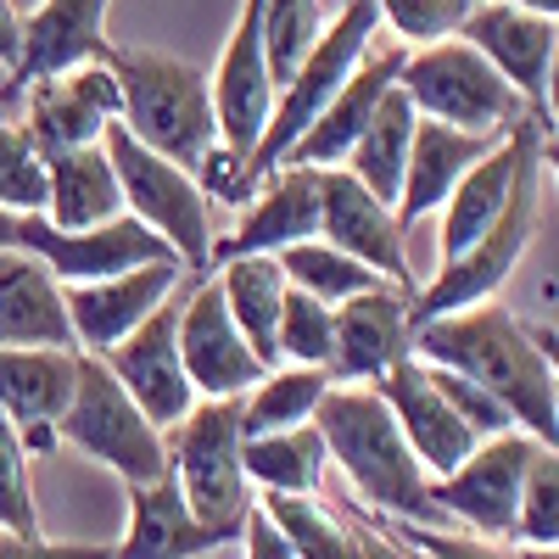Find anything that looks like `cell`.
Masks as SVG:
<instances>
[{
	"mask_svg": "<svg viewBox=\"0 0 559 559\" xmlns=\"http://www.w3.org/2000/svg\"><path fill=\"white\" fill-rule=\"evenodd\" d=\"M0 347H51L79 353L68 286L34 258H0Z\"/></svg>",
	"mask_w": 559,
	"mask_h": 559,
	"instance_id": "26",
	"label": "cell"
},
{
	"mask_svg": "<svg viewBox=\"0 0 559 559\" xmlns=\"http://www.w3.org/2000/svg\"><path fill=\"white\" fill-rule=\"evenodd\" d=\"M414 358L453 369L487 397H498L515 419V431H526L543 448H559V403H554V369L532 336V324H521L503 302H476L442 313L431 324H414Z\"/></svg>",
	"mask_w": 559,
	"mask_h": 559,
	"instance_id": "1",
	"label": "cell"
},
{
	"mask_svg": "<svg viewBox=\"0 0 559 559\" xmlns=\"http://www.w3.org/2000/svg\"><path fill=\"white\" fill-rule=\"evenodd\" d=\"M459 39L476 45V51L521 90V102H526L532 118L543 123V84H548V62H554L559 23H548V17H537V12H521V7H503V0H476V12L464 17Z\"/></svg>",
	"mask_w": 559,
	"mask_h": 559,
	"instance_id": "23",
	"label": "cell"
},
{
	"mask_svg": "<svg viewBox=\"0 0 559 559\" xmlns=\"http://www.w3.org/2000/svg\"><path fill=\"white\" fill-rule=\"evenodd\" d=\"M431 376H437V386H442V397L453 403V414L471 426V437L476 442H492V437H503V431H515V419H509V408L498 403V397H487L481 386H471L464 376H453V369H437V364H426Z\"/></svg>",
	"mask_w": 559,
	"mask_h": 559,
	"instance_id": "41",
	"label": "cell"
},
{
	"mask_svg": "<svg viewBox=\"0 0 559 559\" xmlns=\"http://www.w3.org/2000/svg\"><path fill=\"white\" fill-rule=\"evenodd\" d=\"M376 12L397 34L403 51H426V45L459 39L464 17L476 12V0H376Z\"/></svg>",
	"mask_w": 559,
	"mask_h": 559,
	"instance_id": "39",
	"label": "cell"
},
{
	"mask_svg": "<svg viewBox=\"0 0 559 559\" xmlns=\"http://www.w3.org/2000/svg\"><path fill=\"white\" fill-rule=\"evenodd\" d=\"M79 353L51 347H0V414L17 426L28 453H57V426L73 403Z\"/></svg>",
	"mask_w": 559,
	"mask_h": 559,
	"instance_id": "20",
	"label": "cell"
},
{
	"mask_svg": "<svg viewBox=\"0 0 559 559\" xmlns=\"http://www.w3.org/2000/svg\"><path fill=\"white\" fill-rule=\"evenodd\" d=\"M107 12L112 0H39V7L23 17V57L7 73V90H0V112L17 107L34 84L73 73L84 62H102L107 57Z\"/></svg>",
	"mask_w": 559,
	"mask_h": 559,
	"instance_id": "14",
	"label": "cell"
},
{
	"mask_svg": "<svg viewBox=\"0 0 559 559\" xmlns=\"http://www.w3.org/2000/svg\"><path fill=\"white\" fill-rule=\"evenodd\" d=\"M179 280H185V263H179V258H163V263L129 269V274H112V280L68 286V313H73L79 353L107 358V353H112L123 336H134L163 302H174Z\"/></svg>",
	"mask_w": 559,
	"mask_h": 559,
	"instance_id": "18",
	"label": "cell"
},
{
	"mask_svg": "<svg viewBox=\"0 0 559 559\" xmlns=\"http://www.w3.org/2000/svg\"><path fill=\"white\" fill-rule=\"evenodd\" d=\"M241 464H247V487L258 498H274V492L297 498V492H319L324 471H331V448H324L319 426H297V431L247 437Z\"/></svg>",
	"mask_w": 559,
	"mask_h": 559,
	"instance_id": "31",
	"label": "cell"
},
{
	"mask_svg": "<svg viewBox=\"0 0 559 559\" xmlns=\"http://www.w3.org/2000/svg\"><path fill=\"white\" fill-rule=\"evenodd\" d=\"M297 241H319V168H274L263 197L247 202L241 224L213 241V269L229 258H274Z\"/></svg>",
	"mask_w": 559,
	"mask_h": 559,
	"instance_id": "22",
	"label": "cell"
},
{
	"mask_svg": "<svg viewBox=\"0 0 559 559\" xmlns=\"http://www.w3.org/2000/svg\"><path fill=\"white\" fill-rule=\"evenodd\" d=\"M397 90L408 96V107L419 118L464 129V134H509L521 118H532L521 90L464 39H442V45H426V51H408Z\"/></svg>",
	"mask_w": 559,
	"mask_h": 559,
	"instance_id": "5",
	"label": "cell"
},
{
	"mask_svg": "<svg viewBox=\"0 0 559 559\" xmlns=\"http://www.w3.org/2000/svg\"><path fill=\"white\" fill-rule=\"evenodd\" d=\"M179 358H185V376H191L197 397H247L269 376L258 353L247 347L241 324L229 319L218 280H202L179 302Z\"/></svg>",
	"mask_w": 559,
	"mask_h": 559,
	"instance_id": "17",
	"label": "cell"
},
{
	"mask_svg": "<svg viewBox=\"0 0 559 559\" xmlns=\"http://www.w3.org/2000/svg\"><path fill=\"white\" fill-rule=\"evenodd\" d=\"M503 7H521V12H537V17L559 23V0H503Z\"/></svg>",
	"mask_w": 559,
	"mask_h": 559,
	"instance_id": "50",
	"label": "cell"
},
{
	"mask_svg": "<svg viewBox=\"0 0 559 559\" xmlns=\"http://www.w3.org/2000/svg\"><path fill=\"white\" fill-rule=\"evenodd\" d=\"M543 168L559 179V134H543Z\"/></svg>",
	"mask_w": 559,
	"mask_h": 559,
	"instance_id": "51",
	"label": "cell"
},
{
	"mask_svg": "<svg viewBox=\"0 0 559 559\" xmlns=\"http://www.w3.org/2000/svg\"><path fill=\"white\" fill-rule=\"evenodd\" d=\"M532 336H537V347H543V358L554 369V403H559V331L554 324H532Z\"/></svg>",
	"mask_w": 559,
	"mask_h": 559,
	"instance_id": "48",
	"label": "cell"
},
{
	"mask_svg": "<svg viewBox=\"0 0 559 559\" xmlns=\"http://www.w3.org/2000/svg\"><path fill=\"white\" fill-rule=\"evenodd\" d=\"M313 426L331 448V464L353 481V492L381 509L397 526H442L431 503V476L414 459L408 437L376 386H331L313 414Z\"/></svg>",
	"mask_w": 559,
	"mask_h": 559,
	"instance_id": "2",
	"label": "cell"
},
{
	"mask_svg": "<svg viewBox=\"0 0 559 559\" xmlns=\"http://www.w3.org/2000/svg\"><path fill=\"white\" fill-rule=\"evenodd\" d=\"M218 292H224V308L229 319L241 324L247 347L258 353L263 369L280 364V308H286V269L274 258H229L218 263Z\"/></svg>",
	"mask_w": 559,
	"mask_h": 559,
	"instance_id": "28",
	"label": "cell"
},
{
	"mask_svg": "<svg viewBox=\"0 0 559 559\" xmlns=\"http://www.w3.org/2000/svg\"><path fill=\"white\" fill-rule=\"evenodd\" d=\"M118 118H123V96H118V79L107 62H84L73 73H57L23 96V129L39 140L45 157L102 146Z\"/></svg>",
	"mask_w": 559,
	"mask_h": 559,
	"instance_id": "15",
	"label": "cell"
},
{
	"mask_svg": "<svg viewBox=\"0 0 559 559\" xmlns=\"http://www.w3.org/2000/svg\"><path fill=\"white\" fill-rule=\"evenodd\" d=\"M403 358H414V324L403 292L381 286L336 308V353H331L336 386H376Z\"/></svg>",
	"mask_w": 559,
	"mask_h": 559,
	"instance_id": "21",
	"label": "cell"
},
{
	"mask_svg": "<svg viewBox=\"0 0 559 559\" xmlns=\"http://www.w3.org/2000/svg\"><path fill=\"white\" fill-rule=\"evenodd\" d=\"M414 554H419V548H414ZM419 559H426V554H419Z\"/></svg>",
	"mask_w": 559,
	"mask_h": 559,
	"instance_id": "53",
	"label": "cell"
},
{
	"mask_svg": "<svg viewBox=\"0 0 559 559\" xmlns=\"http://www.w3.org/2000/svg\"><path fill=\"white\" fill-rule=\"evenodd\" d=\"M526 559H559V548H554V554H526Z\"/></svg>",
	"mask_w": 559,
	"mask_h": 559,
	"instance_id": "52",
	"label": "cell"
},
{
	"mask_svg": "<svg viewBox=\"0 0 559 559\" xmlns=\"http://www.w3.org/2000/svg\"><path fill=\"white\" fill-rule=\"evenodd\" d=\"M102 146H107V163L118 174L129 218H140L152 236H163L191 274H207L213 269V202L202 191V179L191 168L146 152L123 123L107 129Z\"/></svg>",
	"mask_w": 559,
	"mask_h": 559,
	"instance_id": "6",
	"label": "cell"
},
{
	"mask_svg": "<svg viewBox=\"0 0 559 559\" xmlns=\"http://www.w3.org/2000/svg\"><path fill=\"white\" fill-rule=\"evenodd\" d=\"M537 207H543V152L521 168V185L509 197L503 218L492 224V236H481L464 258L442 263L426 286H414L408 297V324H431L442 313H459V308H476V302H492L498 286L521 269L532 236H537Z\"/></svg>",
	"mask_w": 559,
	"mask_h": 559,
	"instance_id": "9",
	"label": "cell"
},
{
	"mask_svg": "<svg viewBox=\"0 0 559 559\" xmlns=\"http://www.w3.org/2000/svg\"><path fill=\"white\" fill-rule=\"evenodd\" d=\"M319 34H324V0H263V39L280 84L302 68Z\"/></svg>",
	"mask_w": 559,
	"mask_h": 559,
	"instance_id": "38",
	"label": "cell"
},
{
	"mask_svg": "<svg viewBox=\"0 0 559 559\" xmlns=\"http://www.w3.org/2000/svg\"><path fill=\"white\" fill-rule=\"evenodd\" d=\"M331 369H302V364H274L269 376L241 397V431L269 437V431H297L313 426V414L331 392Z\"/></svg>",
	"mask_w": 559,
	"mask_h": 559,
	"instance_id": "32",
	"label": "cell"
},
{
	"mask_svg": "<svg viewBox=\"0 0 559 559\" xmlns=\"http://www.w3.org/2000/svg\"><path fill=\"white\" fill-rule=\"evenodd\" d=\"M23 57V12H17V0H0V68H17Z\"/></svg>",
	"mask_w": 559,
	"mask_h": 559,
	"instance_id": "46",
	"label": "cell"
},
{
	"mask_svg": "<svg viewBox=\"0 0 559 559\" xmlns=\"http://www.w3.org/2000/svg\"><path fill=\"white\" fill-rule=\"evenodd\" d=\"M358 559H419L397 532H381L376 521H358Z\"/></svg>",
	"mask_w": 559,
	"mask_h": 559,
	"instance_id": "45",
	"label": "cell"
},
{
	"mask_svg": "<svg viewBox=\"0 0 559 559\" xmlns=\"http://www.w3.org/2000/svg\"><path fill=\"white\" fill-rule=\"evenodd\" d=\"M123 218V191L107 163V146H79L51 157V202H45V224L57 229H96Z\"/></svg>",
	"mask_w": 559,
	"mask_h": 559,
	"instance_id": "29",
	"label": "cell"
},
{
	"mask_svg": "<svg viewBox=\"0 0 559 559\" xmlns=\"http://www.w3.org/2000/svg\"><path fill=\"white\" fill-rule=\"evenodd\" d=\"M543 134H559V39H554V62L543 84Z\"/></svg>",
	"mask_w": 559,
	"mask_h": 559,
	"instance_id": "47",
	"label": "cell"
},
{
	"mask_svg": "<svg viewBox=\"0 0 559 559\" xmlns=\"http://www.w3.org/2000/svg\"><path fill=\"white\" fill-rule=\"evenodd\" d=\"M107 369L157 431H174L179 419L202 403L191 376H185V358H179V302H163L134 336H123L107 353Z\"/></svg>",
	"mask_w": 559,
	"mask_h": 559,
	"instance_id": "16",
	"label": "cell"
},
{
	"mask_svg": "<svg viewBox=\"0 0 559 559\" xmlns=\"http://www.w3.org/2000/svg\"><path fill=\"white\" fill-rule=\"evenodd\" d=\"M381 34V12L376 0H347V7L324 23V34L313 39V51L302 57V68L280 84L274 118L252 152V179H269L280 163L297 152V140L319 123V112L342 96V84L353 79V68L369 57V45Z\"/></svg>",
	"mask_w": 559,
	"mask_h": 559,
	"instance_id": "4",
	"label": "cell"
},
{
	"mask_svg": "<svg viewBox=\"0 0 559 559\" xmlns=\"http://www.w3.org/2000/svg\"><path fill=\"white\" fill-rule=\"evenodd\" d=\"M118 79L123 96V129L140 140L146 152L179 163V168H202L218 146V118H213V79L168 51H140V45H107L102 57Z\"/></svg>",
	"mask_w": 559,
	"mask_h": 559,
	"instance_id": "3",
	"label": "cell"
},
{
	"mask_svg": "<svg viewBox=\"0 0 559 559\" xmlns=\"http://www.w3.org/2000/svg\"><path fill=\"white\" fill-rule=\"evenodd\" d=\"M503 134H464L448 123L419 118L414 129V146H408V174H403V197H397V224H419L426 213H442V202L453 197V185L471 174Z\"/></svg>",
	"mask_w": 559,
	"mask_h": 559,
	"instance_id": "27",
	"label": "cell"
},
{
	"mask_svg": "<svg viewBox=\"0 0 559 559\" xmlns=\"http://www.w3.org/2000/svg\"><path fill=\"white\" fill-rule=\"evenodd\" d=\"M17 252L45 263L62 286H90V280H112V274L174 258V247L129 213L96 229H57V224H45V213H28L17 224Z\"/></svg>",
	"mask_w": 559,
	"mask_h": 559,
	"instance_id": "12",
	"label": "cell"
},
{
	"mask_svg": "<svg viewBox=\"0 0 559 559\" xmlns=\"http://www.w3.org/2000/svg\"><path fill=\"white\" fill-rule=\"evenodd\" d=\"M319 241H331L353 263L376 269L392 292L414 297V269H408V241L397 213L369 197L347 168H319Z\"/></svg>",
	"mask_w": 559,
	"mask_h": 559,
	"instance_id": "13",
	"label": "cell"
},
{
	"mask_svg": "<svg viewBox=\"0 0 559 559\" xmlns=\"http://www.w3.org/2000/svg\"><path fill=\"white\" fill-rule=\"evenodd\" d=\"M331 353H336V308H324L308 292H286V308H280V364L331 369Z\"/></svg>",
	"mask_w": 559,
	"mask_h": 559,
	"instance_id": "36",
	"label": "cell"
},
{
	"mask_svg": "<svg viewBox=\"0 0 559 559\" xmlns=\"http://www.w3.org/2000/svg\"><path fill=\"white\" fill-rule=\"evenodd\" d=\"M17 224H23L17 213L0 207V258H12V252H17Z\"/></svg>",
	"mask_w": 559,
	"mask_h": 559,
	"instance_id": "49",
	"label": "cell"
},
{
	"mask_svg": "<svg viewBox=\"0 0 559 559\" xmlns=\"http://www.w3.org/2000/svg\"><path fill=\"white\" fill-rule=\"evenodd\" d=\"M515 543L526 554H554L559 548V448L532 453L526 471V492H521V521H515Z\"/></svg>",
	"mask_w": 559,
	"mask_h": 559,
	"instance_id": "37",
	"label": "cell"
},
{
	"mask_svg": "<svg viewBox=\"0 0 559 559\" xmlns=\"http://www.w3.org/2000/svg\"><path fill=\"white\" fill-rule=\"evenodd\" d=\"M62 442H73L79 453H90L96 464L123 481V487H140V481H157L168 476V431H157L140 403L118 386V376L107 369V358H90L79 353V381H73V403L57 426Z\"/></svg>",
	"mask_w": 559,
	"mask_h": 559,
	"instance_id": "8",
	"label": "cell"
},
{
	"mask_svg": "<svg viewBox=\"0 0 559 559\" xmlns=\"http://www.w3.org/2000/svg\"><path fill=\"white\" fill-rule=\"evenodd\" d=\"M274 102H280V79L263 39V0H241V17L229 28L213 73V118H218V152L236 168H247V179H252V152L274 118Z\"/></svg>",
	"mask_w": 559,
	"mask_h": 559,
	"instance_id": "11",
	"label": "cell"
},
{
	"mask_svg": "<svg viewBox=\"0 0 559 559\" xmlns=\"http://www.w3.org/2000/svg\"><path fill=\"white\" fill-rule=\"evenodd\" d=\"M241 548H247V559H297V548L286 543V532L274 526V515L252 498V509H247V521H241V537H236Z\"/></svg>",
	"mask_w": 559,
	"mask_h": 559,
	"instance_id": "44",
	"label": "cell"
},
{
	"mask_svg": "<svg viewBox=\"0 0 559 559\" xmlns=\"http://www.w3.org/2000/svg\"><path fill=\"white\" fill-rule=\"evenodd\" d=\"M408 548H419L426 559H526L515 543H487V537H471V532H448V526H392Z\"/></svg>",
	"mask_w": 559,
	"mask_h": 559,
	"instance_id": "42",
	"label": "cell"
},
{
	"mask_svg": "<svg viewBox=\"0 0 559 559\" xmlns=\"http://www.w3.org/2000/svg\"><path fill=\"white\" fill-rule=\"evenodd\" d=\"M247 431H241V397H202L191 414L168 431V476L179 481L191 515L207 526L241 532L252 487H247V464H241Z\"/></svg>",
	"mask_w": 559,
	"mask_h": 559,
	"instance_id": "7",
	"label": "cell"
},
{
	"mask_svg": "<svg viewBox=\"0 0 559 559\" xmlns=\"http://www.w3.org/2000/svg\"><path fill=\"white\" fill-rule=\"evenodd\" d=\"M274 263L286 269V286H292V292H308V297H319L324 308H342V302H353V297H364V292H381V286H386L376 269L353 263V258L336 252L331 241H297V247H286V252H274Z\"/></svg>",
	"mask_w": 559,
	"mask_h": 559,
	"instance_id": "33",
	"label": "cell"
},
{
	"mask_svg": "<svg viewBox=\"0 0 559 559\" xmlns=\"http://www.w3.org/2000/svg\"><path fill=\"white\" fill-rule=\"evenodd\" d=\"M532 453H537V442L526 431H503V437L481 442L459 471L431 481L437 521H453V526H464L471 537H487V543H515Z\"/></svg>",
	"mask_w": 559,
	"mask_h": 559,
	"instance_id": "10",
	"label": "cell"
},
{
	"mask_svg": "<svg viewBox=\"0 0 559 559\" xmlns=\"http://www.w3.org/2000/svg\"><path fill=\"white\" fill-rule=\"evenodd\" d=\"M403 45H369V57L353 68V79L342 84V96L319 112V123L297 140V152L286 157L292 168H342L347 152L358 146V134L369 129L376 107L397 90V73H403ZM280 163V168H286Z\"/></svg>",
	"mask_w": 559,
	"mask_h": 559,
	"instance_id": "24",
	"label": "cell"
},
{
	"mask_svg": "<svg viewBox=\"0 0 559 559\" xmlns=\"http://www.w3.org/2000/svg\"><path fill=\"white\" fill-rule=\"evenodd\" d=\"M236 537L241 532L197 521L179 481L157 476V481L129 487V532H123V543H112V559H207Z\"/></svg>",
	"mask_w": 559,
	"mask_h": 559,
	"instance_id": "25",
	"label": "cell"
},
{
	"mask_svg": "<svg viewBox=\"0 0 559 559\" xmlns=\"http://www.w3.org/2000/svg\"><path fill=\"white\" fill-rule=\"evenodd\" d=\"M274 526L286 532V543L297 548V559H358V521H342L331 503L319 492H274V498H258Z\"/></svg>",
	"mask_w": 559,
	"mask_h": 559,
	"instance_id": "34",
	"label": "cell"
},
{
	"mask_svg": "<svg viewBox=\"0 0 559 559\" xmlns=\"http://www.w3.org/2000/svg\"><path fill=\"white\" fill-rule=\"evenodd\" d=\"M376 392L386 397V408H392V419H397V431L408 437L414 459L426 464L431 481H442L448 471H459V464L481 448V442L471 437V426H464V419L453 414V403L442 397L437 376H431V369L419 364V358H403L392 376L376 381Z\"/></svg>",
	"mask_w": 559,
	"mask_h": 559,
	"instance_id": "19",
	"label": "cell"
},
{
	"mask_svg": "<svg viewBox=\"0 0 559 559\" xmlns=\"http://www.w3.org/2000/svg\"><path fill=\"white\" fill-rule=\"evenodd\" d=\"M414 129H419V112L408 107L403 90H392V96L376 107V118H369V129L358 134V146L347 152V174L364 185L369 197H381L386 207H397L403 197V174H408V146H414Z\"/></svg>",
	"mask_w": 559,
	"mask_h": 559,
	"instance_id": "30",
	"label": "cell"
},
{
	"mask_svg": "<svg viewBox=\"0 0 559 559\" xmlns=\"http://www.w3.org/2000/svg\"><path fill=\"white\" fill-rule=\"evenodd\" d=\"M0 559H112V543H51L0 532Z\"/></svg>",
	"mask_w": 559,
	"mask_h": 559,
	"instance_id": "43",
	"label": "cell"
},
{
	"mask_svg": "<svg viewBox=\"0 0 559 559\" xmlns=\"http://www.w3.org/2000/svg\"><path fill=\"white\" fill-rule=\"evenodd\" d=\"M51 202V157L39 152V140L23 129V118L0 112V207L28 218Z\"/></svg>",
	"mask_w": 559,
	"mask_h": 559,
	"instance_id": "35",
	"label": "cell"
},
{
	"mask_svg": "<svg viewBox=\"0 0 559 559\" xmlns=\"http://www.w3.org/2000/svg\"><path fill=\"white\" fill-rule=\"evenodd\" d=\"M0 532L12 537H45L39 532V503H34V481H28V448L17 437V426L0 414Z\"/></svg>",
	"mask_w": 559,
	"mask_h": 559,
	"instance_id": "40",
	"label": "cell"
}]
</instances>
